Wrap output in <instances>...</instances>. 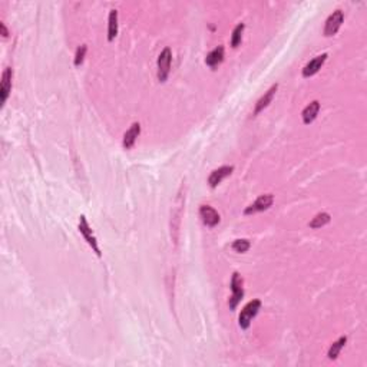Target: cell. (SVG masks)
<instances>
[{"mask_svg":"<svg viewBox=\"0 0 367 367\" xmlns=\"http://www.w3.org/2000/svg\"><path fill=\"white\" fill-rule=\"evenodd\" d=\"M86 44H80L78 49H76V54H75V66H80L84 59H85V54H86Z\"/></svg>","mask_w":367,"mask_h":367,"instance_id":"20","label":"cell"},{"mask_svg":"<svg viewBox=\"0 0 367 367\" xmlns=\"http://www.w3.org/2000/svg\"><path fill=\"white\" fill-rule=\"evenodd\" d=\"M118 34V12L110 10L109 12L108 19V40L112 42Z\"/></svg>","mask_w":367,"mask_h":367,"instance_id":"15","label":"cell"},{"mask_svg":"<svg viewBox=\"0 0 367 367\" xmlns=\"http://www.w3.org/2000/svg\"><path fill=\"white\" fill-rule=\"evenodd\" d=\"M244 29H246V24L244 23H240L234 28L232 30V34H231V46L232 48H238L241 40H242V33H244Z\"/></svg>","mask_w":367,"mask_h":367,"instance_id":"18","label":"cell"},{"mask_svg":"<svg viewBox=\"0 0 367 367\" xmlns=\"http://www.w3.org/2000/svg\"><path fill=\"white\" fill-rule=\"evenodd\" d=\"M327 54H320V56H316L314 59H312L307 65L304 66V69H302V76L304 78H310V76L316 75L320 69H322V66L324 65V62L327 60Z\"/></svg>","mask_w":367,"mask_h":367,"instance_id":"10","label":"cell"},{"mask_svg":"<svg viewBox=\"0 0 367 367\" xmlns=\"http://www.w3.org/2000/svg\"><path fill=\"white\" fill-rule=\"evenodd\" d=\"M347 343V337L343 336V337H340L337 342H334L333 344L330 346V348H328V353H327V356L330 360H336L337 356L340 354V352H342V348L344 347V344Z\"/></svg>","mask_w":367,"mask_h":367,"instance_id":"16","label":"cell"},{"mask_svg":"<svg viewBox=\"0 0 367 367\" xmlns=\"http://www.w3.org/2000/svg\"><path fill=\"white\" fill-rule=\"evenodd\" d=\"M318 110H320V102H318V100H313L312 104H308V105L304 108V110H302V122H304L306 125H310L314 119L317 118Z\"/></svg>","mask_w":367,"mask_h":367,"instance_id":"13","label":"cell"},{"mask_svg":"<svg viewBox=\"0 0 367 367\" xmlns=\"http://www.w3.org/2000/svg\"><path fill=\"white\" fill-rule=\"evenodd\" d=\"M251 247V242L248 240H236L232 242V250L237 252H247Z\"/></svg>","mask_w":367,"mask_h":367,"instance_id":"19","label":"cell"},{"mask_svg":"<svg viewBox=\"0 0 367 367\" xmlns=\"http://www.w3.org/2000/svg\"><path fill=\"white\" fill-rule=\"evenodd\" d=\"M272 202H274V196H272V194L261 195V196H258L251 206H247V208L244 210V214H246V216H251V214H256V212L266 211V210H268V208L272 206Z\"/></svg>","mask_w":367,"mask_h":367,"instance_id":"6","label":"cell"},{"mask_svg":"<svg viewBox=\"0 0 367 367\" xmlns=\"http://www.w3.org/2000/svg\"><path fill=\"white\" fill-rule=\"evenodd\" d=\"M0 29H2V34H3V38H8V36H9V32H8V29H6L4 23H0Z\"/></svg>","mask_w":367,"mask_h":367,"instance_id":"21","label":"cell"},{"mask_svg":"<svg viewBox=\"0 0 367 367\" xmlns=\"http://www.w3.org/2000/svg\"><path fill=\"white\" fill-rule=\"evenodd\" d=\"M171 62H172V52L170 48H165L162 50L160 56H158V80L160 82H165L170 76V70H171Z\"/></svg>","mask_w":367,"mask_h":367,"instance_id":"4","label":"cell"},{"mask_svg":"<svg viewBox=\"0 0 367 367\" xmlns=\"http://www.w3.org/2000/svg\"><path fill=\"white\" fill-rule=\"evenodd\" d=\"M330 220H332L330 214H327V212H318V214L314 216L313 220L308 222V226H310V228H322L324 227V226H327V224L330 222Z\"/></svg>","mask_w":367,"mask_h":367,"instance_id":"17","label":"cell"},{"mask_svg":"<svg viewBox=\"0 0 367 367\" xmlns=\"http://www.w3.org/2000/svg\"><path fill=\"white\" fill-rule=\"evenodd\" d=\"M234 171V166L231 165H224V166H220L218 170H214L211 175L208 176V184L211 188H216L222 182L227 176H230Z\"/></svg>","mask_w":367,"mask_h":367,"instance_id":"7","label":"cell"},{"mask_svg":"<svg viewBox=\"0 0 367 367\" xmlns=\"http://www.w3.org/2000/svg\"><path fill=\"white\" fill-rule=\"evenodd\" d=\"M200 216H201L202 222L210 228H214L220 222V214L216 212L212 206H201V208H200Z\"/></svg>","mask_w":367,"mask_h":367,"instance_id":"8","label":"cell"},{"mask_svg":"<svg viewBox=\"0 0 367 367\" xmlns=\"http://www.w3.org/2000/svg\"><path fill=\"white\" fill-rule=\"evenodd\" d=\"M224 60V46H216L214 50H211L210 54H206V64L210 68H216L220 64H222Z\"/></svg>","mask_w":367,"mask_h":367,"instance_id":"14","label":"cell"},{"mask_svg":"<svg viewBox=\"0 0 367 367\" xmlns=\"http://www.w3.org/2000/svg\"><path fill=\"white\" fill-rule=\"evenodd\" d=\"M12 76H13L12 69L10 68H6L4 72H3V75H2V85H0V100H2V105L6 104L8 98L10 95Z\"/></svg>","mask_w":367,"mask_h":367,"instance_id":"9","label":"cell"},{"mask_svg":"<svg viewBox=\"0 0 367 367\" xmlns=\"http://www.w3.org/2000/svg\"><path fill=\"white\" fill-rule=\"evenodd\" d=\"M242 286H244L242 277L238 272H234L232 274V278H231V292H232V296H231V298L228 302V306H230L231 310H236L240 302L244 297V287Z\"/></svg>","mask_w":367,"mask_h":367,"instance_id":"3","label":"cell"},{"mask_svg":"<svg viewBox=\"0 0 367 367\" xmlns=\"http://www.w3.org/2000/svg\"><path fill=\"white\" fill-rule=\"evenodd\" d=\"M277 89H278V85L276 84V85H272V86L262 95V96L260 98L258 99V102L256 104V109H254V115H258L260 112L261 110H264V109L267 108L268 105L271 104V100H272V98H274V95H276V92H277Z\"/></svg>","mask_w":367,"mask_h":367,"instance_id":"12","label":"cell"},{"mask_svg":"<svg viewBox=\"0 0 367 367\" xmlns=\"http://www.w3.org/2000/svg\"><path fill=\"white\" fill-rule=\"evenodd\" d=\"M344 20V14L342 10H336L333 12L328 19L326 20V24H324V36L330 38V36H334L336 33L338 32L342 23Z\"/></svg>","mask_w":367,"mask_h":367,"instance_id":"5","label":"cell"},{"mask_svg":"<svg viewBox=\"0 0 367 367\" xmlns=\"http://www.w3.org/2000/svg\"><path fill=\"white\" fill-rule=\"evenodd\" d=\"M140 125L138 122H135V124H132L130 125V128L126 132H125V135H124V140H122V145H124V148L125 150H130L134 145H135V142H136V138L140 136Z\"/></svg>","mask_w":367,"mask_h":367,"instance_id":"11","label":"cell"},{"mask_svg":"<svg viewBox=\"0 0 367 367\" xmlns=\"http://www.w3.org/2000/svg\"><path fill=\"white\" fill-rule=\"evenodd\" d=\"M260 308H261V302L260 300H252L250 302L240 313L238 317V324L242 330H247L250 327V324L252 322V318L258 314Z\"/></svg>","mask_w":367,"mask_h":367,"instance_id":"2","label":"cell"},{"mask_svg":"<svg viewBox=\"0 0 367 367\" xmlns=\"http://www.w3.org/2000/svg\"><path fill=\"white\" fill-rule=\"evenodd\" d=\"M78 230H79V232L82 234V237L85 238V241L88 242V246L94 250V252L96 254L98 257H102L100 248H99V246H98L96 237H95V234H94V231H92V228H90V226H89V222H88L86 216H79Z\"/></svg>","mask_w":367,"mask_h":367,"instance_id":"1","label":"cell"}]
</instances>
